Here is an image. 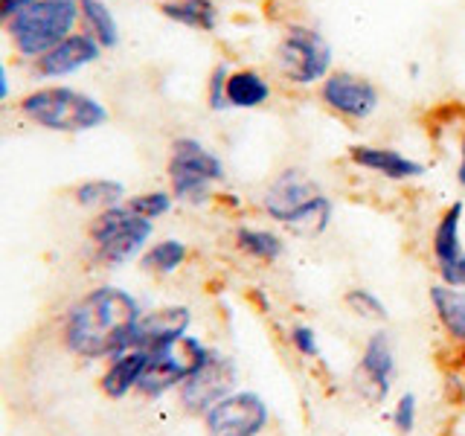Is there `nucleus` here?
Masks as SVG:
<instances>
[{"label":"nucleus","instance_id":"obj_1","mask_svg":"<svg viewBox=\"0 0 465 436\" xmlns=\"http://www.w3.org/2000/svg\"><path fill=\"white\" fill-rule=\"evenodd\" d=\"M140 317L143 309L134 294L116 285H99L70 305L64 317V343L79 358L111 361L134 346Z\"/></svg>","mask_w":465,"mask_h":436},{"label":"nucleus","instance_id":"obj_2","mask_svg":"<svg viewBox=\"0 0 465 436\" xmlns=\"http://www.w3.org/2000/svg\"><path fill=\"white\" fill-rule=\"evenodd\" d=\"M262 218L294 239H320L334 222V201L312 169L288 164L273 172L256 195Z\"/></svg>","mask_w":465,"mask_h":436},{"label":"nucleus","instance_id":"obj_3","mask_svg":"<svg viewBox=\"0 0 465 436\" xmlns=\"http://www.w3.org/2000/svg\"><path fill=\"white\" fill-rule=\"evenodd\" d=\"M273 79L288 91L314 94L334 70V47L329 35L312 21H285L271 47Z\"/></svg>","mask_w":465,"mask_h":436},{"label":"nucleus","instance_id":"obj_4","mask_svg":"<svg viewBox=\"0 0 465 436\" xmlns=\"http://www.w3.org/2000/svg\"><path fill=\"white\" fill-rule=\"evenodd\" d=\"M18 111L24 120L53 134H87L111 120L105 102L73 84H41L21 96Z\"/></svg>","mask_w":465,"mask_h":436},{"label":"nucleus","instance_id":"obj_5","mask_svg":"<svg viewBox=\"0 0 465 436\" xmlns=\"http://www.w3.org/2000/svg\"><path fill=\"white\" fill-rule=\"evenodd\" d=\"M227 181V164L201 137L181 134L169 143L166 183L174 201L183 207H207L215 189Z\"/></svg>","mask_w":465,"mask_h":436},{"label":"nucleus","instance_id":"obj_6","mask_svg":"<svg viewBox=\"0 0 465 436\" xmlns=\"http://www.w3.org/2000/svg\"><path fill=\"white\" fill-rule=\"evenodd\" d=\"M6 38L21 58L35 62L79 29V0H38L6 21Z\"/></svg>","mask_w":465,"mask_h":436},{"label":"nucleus","instance_id":"obj_7","mask_svg":"<svg viewBox=\"0 0 465 436\" xmlns=\"http://www.w3.org/2000/svg\"><path fill=\"white\" fill-rule=\"evenodd\" d=\"M154 222L143 218L128 207V201L120 207L102 210L91 222V242H94V259L105 268H123L145 253L152 244Z\"/></svg>","mask_w":465,"mask_h":436},{"label":"nucleus","instance_id":"obj_8","mask_svg":"<svg viewBox=\"0 0 465 436\" xmlns=\"http://www.w3.org/2000/svg\"><path fill=\"white\" fill-rule=\"evenodd\" d=\"M320 108L329 111L334 120L346 125H363L381 111L384 94L370 76H363L358 70L349 67H334L323 84L314 91Z\"/></svg>","mask_w":465,"mask_h":436},{"label":"nucleus","instance_id":"obj_9","mask_svg":"<svg viewBox=\"0 0 465 436\" xmlns=\"http://www.w3.org/2000/svg\"><path fill=\"white\" fill-rule=\"evenodd\" d=\"M210 349L195 334H183V338L172 341L166 346H157L149 352V363L140 375L137 392L145 399H160L166 392L178 390L189 375H193L203 361H207Z\"/></svg>","mask_w":465,"mask_h":436},{"label":"nucleus","instance_id":"obj_10","mask_svg":"<svg viewBox=\"0 0 465 436\" xmlns=\"http://www.w3.org/2000/svg\"><path fill=\"white\" fill-rule=\"evenodd\" d=\"M399 378V352L396 341L384 326H375L372 334H367V341L361 346L358 363L352 370V390L363 404H384L392 396Z\"/></svg>","mask_w":465,"mask_h":436},{"label":"nucleus","instance_id":"obj_11","mask_svg":"<svg viewBox=\"0 0 465 436\" xmlns=\"http://www.w3.org/2000/svg\"><path fill=\"white\" fill-rule=\"evenodd\" d=\"M207 436H265L271 404L256 390H232L201 416Z\"/></svg>","mask_w":465,"mask_h":436},{"label":"nucleus","instance_id":"obj_12","mask_svg":"<svg viewBox=\"0 0 465 436\" xmlns=\"http://www.w3.org/2000/svg\"><path fill=\"white\" fill-rule=\"evenodd\" d=\"M239 390V363L218 349H210L207 361L178 387V401L189 416H203L215 401Z\"/></svg>","mask_w":465,"mask_h":436},{"label":"nucleus","instance_id":"obj_13","mask_svg":"<svg viewBox=\"0 0 465 436\" xmlns=\"http://www.w3.org/2000/svg\"><path fill=\"white\" fill-rule=\"evenodd\" d=\"M462 218L465 201H450L448 207L436 215L428 239L430 265L436 282L450 288H465V242H462Z\"/></svg>","mask_w":465,"mask_h":436},{"label":"nucleus","instance_id":"obj_14","mask_svg":"<svg viewBox=\"0 0 465 436\" xmlns=\"http://www.w3.org/2000/svg\"><path fill=\"white\" fill-rule=\"evenodd\" d=\"M349 166H355L363 174H372L378 181L387 183H416L428 174V166L416 160L413 154H407L396 145L387 143H352L346 149Z\"/></svg>","mask_w":465,"mask_h":436},{"label":"nucleus","instance_id":"obj_15","mask_svg":"<svg viewBox=\"0 0 465 436\" xmlns=\"http://www.w3.org/2000/svg\"><path fill=\"white\" fill-rule=\"evenodd\" d=\"M102 50L99 44L82 33V29H76L73 35H67L64 41H58L53 50H47L41 58H35L33 64V76L35 79H67V76H76V73H82L84 67L96 64L102 58Z\"/></svg>","mask_w":465,"mask_h":436},{"label":"nucleus","instance_id":"obj_16","mask_svg":"<svg viewBox=\"0 0 465 436\" xmlns=\"http://www.w3.org/2000/svg\"><path fill=\"white\" fill-rule=\"evenodd\" d=\"M193 329V309L189 305H160V309L143 312L140 323L134 329V346L152 352L157 346H166L172 341L183 338Z\"/></svg>","mask_w":465,"mask_h":436},{"label":"nucleus","instance_id":"obj_17","mask_svg":"<svg viewBox=\"0 0 465 436\" xmlns=\"http://www.w3.org/2000/svg\"><path fill=\"white\" fill-rule=\"evenodd\" d=\"M232 247L256 265L273 268L288 253V236L271 222H239L232 227Z\"/></svg>","mask_w":465,"mask_h":436},{"label":"nucleus","instance_id":"obj_18","mask_svg":"<svg viewBox=\"0 0 465 436\" xmlns=\"http://www.w3.org/2000/svg\"><path fill=\"white\" fill-rule=\"evenodd\" d=\"M276 96V79L265 67L232 64L227 76V105L230 111H259L268 108Z\"/></svg>","mask_w":465,"mask_h":436},{"label":"nucleus","instance_id":"obj_19","mask_svg":"<svg viewBox=\"0 0 465 436\" xmlns=\"http://www.w3.org/2000/svg\"><path fill=\"white\" fill-rule=\"evenodd\" d=\"M428 302L436 317V326L450 346L465 352V288H450L445 282H433L428 288Z\"/></svg>","mask_w":465,"mask_h":436},{"label":"nucleus","instance_id":"obj_20","mask_svg":"<svg viewBox=\"0 0 465 436\" xmlns=\"http://www.w3.org/2000/svg\"><path fill=\"white\" fill-rule=\"evenodd\" d=\"M145 363H149V352H145V349H137V346H131L116 358H111L108 370L102 372V382H99L102 392H105V396L114 399V401L125 399L128 392L137 390Z\"/></svg>","mask_w":465,"mask_h":436},{"label":"nucleus","instance_id":"obj_21","mask_svg":"<svg viewBox=\"0 0 465 436\" xmlns=\"http://www.w3.org/2000/svg\"><path fill=\"white\" fill-rule=\"evenodd\" d=\"M157 9L166 21L207 35L215 33L218 24H222V9H218L215 0H160Z\"/></svg>","mask_w":465,"mask_h":436},{"label":"nucleus","instance_id":"obj_22","mask_svg":"<svg viewBox=\"0 0 465 436\" xmlns=\"http://www.w3.org/2000/svg\"><path fill=\"white\" fill-rule=\"evenodd\" d=\"M79 29L91 35L102 50H114L120 44V21L108 0H79Z\"/></svg>","mask_w":465,"mask_h":436},{"label":"nucleus","instance_id":"obj_23","mask_svg":"<svg viewBox=\"0 0 465 436\" xmlns=\"http://www.w3.org/2000/svg\"><path fill=\"white\" fill-rule=\"evenodd\" d=\"M73 201L84 210L102 213V210H111V207L125 203L128 189L123 181H116V178H87L73 189Z\"/></svg>","mask_w":465,"mask_h":436},{"label":"nucleus","instance_id":"obj_24","mask_svg":"<svg viewBox=\"0 0 465 436\" xmlns=\"http://www.w3.org/2000/svg\"><path fill=\"white\" fill-rule=\"evenodd\" d=\"M186 259H189V244L183 239L166 236L145 247V253L140 256V268L154 276H172L186 265Z\"/></svg>","mask_w":465,"mask_h":436},{"label":"nucleus","instance_id":"obj_25","mask_svg":"<svg viewBox=\"0 0 465 436\" xmlns=\"http://www.w3.org/2000/svg\"><path fill=\"white\" fill-rule=\"evenodd\" d=\"M343 309L352 317L363 320V323H372V326H384L387 320H390L387 302L378 297L372 288H367V285L346 288L343 291Z\"/></svg>","mask_w":465,"mask_h":436},{"label":"nucleus","instance_id":"obj_26","mask_svg":"<svg viewBox=\"0 0 465 436\" xmlns=\"http://www.w3.org/2000/svg\"><path fill=\"white\" fill-rule=\"evenodd\" d=\"M174 195L169 193V186H157V189H145V193H137L128 198V207L140 213L143 218H149V222H157V218H163L174 210Z\"/></svg>","mask_w":465,"mask_h":436},{"label":"nucleus","instance_id":"obj_27","mask_svg":"<svg viewBox=\"0 0 465 436\" xmlns=\"http://www.w3.org/2000/svg\"><path fill=\"white\" fill-rule=\"evenodd\" d=\"M285 338H288V346L294 349V352L302 361H320V358H323V349H320L317 329L312 323H302V320H297V323L288 326Z\"/></svg>","mask_w":465,"mask_h":436},{"label":"nucleus","instance_id":"obj_28","mask_svg":"<svg viewBox=\"0 0 465 436\" xmlns=\"http://www.w3.org/2000/svg\"><path fill=\"white\" fill-rule=\"evenodd\" d=\"M232 64L230 62H218L213 64L210 76H207V87H203V99H207V108L215 114L230 111L227 105V76H230Z\"/></svg>","mask_w":465,"mask_h":436},{"label":"nucleus","instance_id":"obj_29","mask_svg":"<svg viewBox=\"0 0 465 436\" xmlns=\"http://www.w3.org/2000/svg\"><path fill=\"white\" fill-rule=\"evenodd\" d=\"M390 421H392V431L399 436H411L419 425V399L416 392H401L392 404V413H390Z\"/></svg>","mask_w":465,"mask_h":436},{"label":"nucleus","instance_id":"obj_30","mask_svg":"<svg viewBox=\"0 0 465 436\" xmlns=\"http://www.w3.org/2000/svg\"><path fill=\"white\" fill-rule=\"evenodd\" d=\"M454 181H457V186L465 193V131L460 134V140H457V164H454Z\"/></svg>","mask_w":465,"mask_h":436},{"label":"nucleus","instance_id":"obj_31","mask_svg":"<svg viewBox=\"0 0 465 436\" xmlns=\"http://www.w3.org/2000/svg\"><path fill=\"white\" fill-rule=\"evenodd\" d=\"M33 4H38V0H0V9H4V18L9 21L12 15L24 12L26 6H33Z\"/></svg>","mask_w":465,"mask_h":436},{"label":"nucleus","instance_id":"obj_32","mask_svg":"<svg viewBox=\"0 0 465 436\" xmlns=\"http://www.w3.org/2000/svg\"><path fill=\"white\" fill-rule=\"evenodd\" d=\"M12 96V79H9V70H6V62L0 58V105L9 102Z\"/></svg>","mask_w":465,"mask_h":436},{"label":"nucleus","instance_id":"obj_33","mask_svg":"<svg viewBox=\"0 0 465 436\" xmlns=\"http://www.w3.org/2000/svg\"><path fill=\"white\" fill-rule=\"evenodd\" d=\"M0 26H6V18H4V9H0Z\"/></svg>","mask_w":465,"mask_h":436},{"label":"nucleus","instance_id":"obj_34","mask_svg":"<svg viewBox=\"0 0 465 436\" xmlns=\"http://www.w3.org/2000/svg\"><path fill=\"white\" fill-rule=\"evenodd\" d=\"M462 372H465V363H462Z\"/></svg>","mask_w":465,"mask_h":436}]
</instances>
